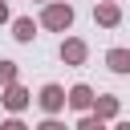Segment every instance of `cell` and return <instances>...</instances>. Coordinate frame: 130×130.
Returning <instances> with one entry per match:
<instances>
[{
  "label": "cell",
  "mask_w": 130,
  "mask_h": 130,
  "mask_svg": "<svg viewBox=\"0 0 130 130\" xmlns=\"http://www.w3.org/2000/svg\"><path fill=\"white\" fill-rule=\"evenodd\" d=\"M93 20H98L102 28H114V24L122 20V8H118L114 0H98V8H93Z\"/></svg>",
  "instance_id": "5b68a950"
},
{
  "label": "cell",
  "mask_w": 130,
  "mask_h": 130,
  "mask_svg": "<svg viewBox=\"0 0 130 130\" xmlns=\"http://www.w3.org/2000/svg\"><path fill=\"white\" fill-rule=\"evenodd\" d=\"M37 106H41L45 114H61V110H65V89H61L57 81L41 85V93H37Z\"/></svg>",
  "instance_id": "7a4b0ae2"
},
{
  "label": "cell",
  "mask_w": 130,
  "mask_h": 130,
  "mask_svg": "<svg viewBox=\"0 0 130 130\" xmlns=\"http://www.w3.org/2000/svg\"><path fill=\"white\" fill-rule=\"evenodd\" d=\"M0 102H4V110L20 114V110H24L28 102H32V93H28V89H24L20 81H8V85H4V98H0Z\"/></svg>",
  "instance_id": "277c9868"
},
{
  "label": "cell",
  "mask_w": 130,
  "mask_h": 130,
  "mask_svg": "<svg viewBox=\"0 0 130 130\" xmlns=\"http://www.w3.org/2000/svg\"><path fill=\"white\" fill-rule=\"evenodd\" d=\"M4 20H8V4L0 0V24H4Z\"/></svg>",
  "instance_id": "7c38bea8"
},
{
  "label": "cell",
  "mask_w": 130,
  "mask_h": 130,
  "mask_svg": "<svg viewBox=\"0 0 130 130\" xmlns=\"http://www.w3.org/2000/svg\"><path fill=\"white\" fill-rule=\"evenodd\" d=\"M77 130H102V118H98V114H81Z\"/></svg>",
  "instance_id": "8fae6325"
},
{
  "label": "cell",
  "mask_w": 130,
  "mask_h": 130,
  "mask_svg": "<svg viewBox=\"0 0 130 130\" xmlns=\"http://www.w3.org/2000/svg\"><path fill=\"white\" fill-rule=\"evenodd\" d=\"M12 37H16L20 45H28V41L37 37V20H32V16H16V20H12Z\"/></svg>",
  "instance_id": "ba28073f"
},
{
  "label": "cell",
  "mask_w": 130,
  "mask_h": 130,
  "mask_svg": "<svg viewBox=\"0 0 130 130\" xmlns=\"http://www.w3.org/2000/svg\"><path fill=\"white\" fill-rule=\"evenodd\" d=\"M65 106L77 110V114H85V110L93 106V89H89V85H73V89L65 93Z\"/></svg>",
  "instance_id": "8992f818"
},
{
  "label": "cell",
  "mask_w": 130,
  "mask_h": 130,
  "mask_svg": "<svg viewBox=\"0 0 130 130\" xmlns=\"http://www.w3.org/2000/svg\"><path fill=\"white\" fill-rule=\"evenodd\" d=\"M106 65L114 73H130V49H110L106 53Z\"/></svg>",
  "instance_id": "9c48e42d"
},
{
  "label": "cell",
  "mask_w": 130,
  "mask_h": 130,
  "mask_svg": "<svg viewBox=\"0 0 130 130\" xmlns=\"http://www.w3.org/2000/svg\"><path fill=\"white\" fill-rule=\"evenodd\" d=\"M85 57H89V45L81 37H65L61 41V61L65 65H85Z\"/></svg>",
  "instance_id": "3957f363"
},
{
  "label": "cell",
  "mask_w": 130,
  "mask_h": 130,
  "mask_svg": "<svg viewBox=\"0 0 130 130\" xmlns=\"http://www.w3.org/2000/svg\"><path fill=\"white\" fill-rule=\"evenodd\" d=\"M16 77H20L16 61H0V85H8V81H16Z\"/></svg>",
  "instance_id": "30bf717a"
},
{
  "label": "cell",
  "mask_w": 130,
  "mask_h": 130,
  "mask_svg": "<svg viewBox=\"0 0 130 130\" xmlns=\"http://www.w3.org/2000/svg\"><path fill=\"white\" fill-rule=\"evenodd\" d=\"M41 24H45L49 32H65V28H73V4L49 0V4L41 8Z\"/></svg>",
  "instance_id": "6da1fadb"
},
{
  "label": "cell",
  "mask_w": 130,
  "mask_h": 130,
  "mask_svg": "<svg viewBox=\"0 0 130 130\" xmlns=\"http://www.w3.org/2000/svg\"><path fill=\"white\" fill-rule=\"evenodd\" d=\"M102 122H110V118H118V98L114 93H102V98H93V106H89Z\"/></svg>",
  "instance_id": "52a82bcc"
}]
</instances>
